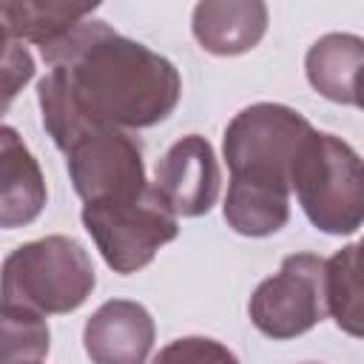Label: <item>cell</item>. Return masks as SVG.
I'll return each instance as SVG.
<instances>
[{"mask_svg": "<svg viewBox=\"0 0 364 364\" xmlns=\"http://www.w3.org/2000/svg\"><path fill=\"white\" fill-rule=\"evenodd\" d=\"M31 364H40V361H31Z\"/></svg>", "mask_w": 364, "mask_h": 364, "instance_id": "obj_20", "label": "cell"}, {"mask_svg": "<svg viewBox=\"0 0 364 364\" xmlns=\"http://www.w3.org/2000/svg\"><path fill=\"white\" fill-rule=\"evenodd\" d=\"M316 128L290 105L256 102L242 108L225 128L222 151L230 171L222 205L228 228L262 239L290 219V173L304 139Z\"/></svg>", "mask_w": 364, "mask_h": 364, "instance_id": "obj_2", "label": "cell"}, {"mask_svg": "<svg viewBox=\"0 0 364 364\" xmlns=\"http://www.w3.org/2000/svg\"><path fill=\"white\" fill-rule=\"evenodd\" d=\"M94 284L91 256L71 236L26 242L3 262V304L31 307L43 316L77 310Z\"/></svg>", "mask_w": 364, "mask_h": 364, "instance_id": "obj_4", "label": "cell"}, {"mask_svg": "<svg viewBox=\"0 0 364 364\" xmlns=\"http://www.w3.org/2000/svg\"><path fill=\"white\" fill-rule=\"evenodd\" d=\"M154 338L156 327L151 313L131 299L100 304L82 327V347L91 364H145Z\"/></svg>", "mask_w": 364, "mask_h": 364, "instance_id": "obj_9", "label": "cell"}, {"mask_svg": "<svg viewBox=\"0 0 364 364\" xmlns=\"http://www.w3.org/2000/svg\"><path fill=\"white\" fill-rule=\"evenodd\" d=\"M97 11V3L65 0H3V37L17 43H34L40 48L57 43L71 28L85 23Z\"/></svg>", "mask_w": 364, "mask_h": 364, "instance_id": "obj_13", "label": "cell"}, {"mask_svg": "<svg viewBox=\"0 0 364 364\" xmlns=\"http://www.w3.org/2000/svg\"><path fill=\"white\" fill-rule=\"evenodd\" d=\"M154 185L176 216H202L219 199V162L210 142L199 134L176 139L156 162Z\"/></svg>", "mask_w": 364, "mask_h": 364, "instance_id": "obj_8", "label": "cell"}, {"mask_svg": "<svg viewBox=\"0 0 364 364\" xmlns=\"http://www.w3.org/2000/svg\"><path fill=\"white\" fill-rule=\"evenodd\" d=\"M191 28L208 54L236 57L264 37L267 6L262 0H205L193 6Z\"/></svg>", "mask_w": 364, "mask_h": 364, "instance_id": "obj_10", "label": "cell"}, {"mask_svg": "<svg viewBox=\"0 0 364 364\" xmlns=\"http://www.w3.org/2000/svg\"><path fill=\"white\" fill-rule=\"evenodd\" d=\"M3 46H6V51H3V94H6L3 108H9L14 94L34 77V60H31L28 48L17 40L3 37Z\"/></svg>", "mask_w": 364, "mask_h": 364, "instance_id": "obj_17", "label": "cell"}, {"mask_svg": "<svg viewBox=\"0 0 364 364\" xmlns=\"http://www.w3.org/2000/svg\"><path fill=\"white\" fill-rule=\"evenodd\" d=\"M40 54L48 71L37 82V102L60 151L94 128H151L182 97V77L168 57L102 20L88 17Z\"/></svg>", "mask_w": 364, "mask_h": 364, "instance_id": "obj_1", "label": "cell"}, {"mask_svg": "<svg viewBox=\"0 0 364 364\" xmlns=\"http://www.w3.org/2000/svg\"><path fill=\"white\" fill-rule=\"evenodd\" d=\"M151 364H239L236 353L208 336H185L165 344Z\"/></svg>", "mask_w": 364, "mask_h": 364, "instance_id": "obj_16", "label": "cell"}, {"mask_svg": "<svg viewBox=\"0 0 364 364\" xmlns=\"http://www.w3.org/2000/svg\"><path fill=\"white\" fill-rule=\"evenodd\" d=\"M307 82L330 102L355 105L364 80V37L333 31L318 37L304 57Z\"/></svg>", "mask_w": 364, "mask_h": 364, "instance_id": "obj_12", "label": "cell"}, {"mask_svg": "<svg viewBox=\"0 0 364 364\" xmlns=\"http://www.w3.org/2000/svg\"><path fill=\"white\" fill-rule=\"evenodd\" d=\"M304 364H318V361H304Z\"/></svg>", "mask_w": 364, "mask_h": 364, "instance_id": "obj_19", "label": "cell"}, {"mask_svg": "<svg viewBox=\"0 0 364 364\" xmlns=\"http://www.w3.org/2000/svg\"><path fill=\"white\" fill-rule=\"evenodd\" d=\"M327 316L347 336L364 338V239L344 245L324 267Z\"/></svg>", "mask_w": 364, "mask_h": 364, "instance_id": "obj_14", "label": "cell"}, {"mask_svg": "<svg viewBox=\"0 0 364 364\" xmlns=\"http://www.w3.org/2000/svg\"><path fill=\"white\" fill-rule=\"evenodd\" d=\"M82 225L114 273H136L156 250L179 236V216L151 182L145 193L125 202L82 205Z\"/></svg>", "mask_w": 364, "mask_h": 364, "instance_id": "obj_5", "label": "cell"}, {"mask_svg": "<svg viewBox=\"0 0 364 364\" xmlns=\"http://www.w3.org/2000/svg\"><path fill=\"white\" fill-rule=\"evenodd\" d=\"M327 259L316 253H293L279 273L267 276L250 296L247 313L259 333L273 341L304 336L327 316L324 296Z\"/></svg>", "mask_w": 364, "mask_h": 364, "instance_id": "obj_7", "label": "cell"}, {"mask_svg": "<svg viewBox=\"0 0 364 364\" xmlns=\"http://www.w3.org/2000/svg\"><path fill=\"white\" fill-rule=\"evenodd\" d=\"M355 108H364V80L358 85V94H355Z\"/></svg>", "mask_w": 364, "mask_h": 364, "instance_id": "obj_18", "label": "cell"}, {"mask_svg": "<svg viewBox=\"0 0 364 364\" xmlns=\"http://www.w3.org/2000/svg\"><path fill=\"white\" fill-rule=\"evenodd\" d=\"M43 171L11 125L0 128V228L31 225L46 208Z\"/></svg>", "mask_w": 364, "mask_h": 364, "instance_id": "obj_11", "label": "cell"}, {"mask_svg": "<svg viewBox=\"0 0 364 364\" xmlns=\"http://www.w3.org/2000/svg\"><path fill=\"white\" fill-rule=\"evenodd\" d=\"M48 324L43 313L20 304H3L0 364H31L48 355Z\"/></svg>", "mask_w": 364, "mask_h": 364, "instance_id": "obj_15", "label": "cell"}, {"mask_svg": "<svg viewBox=\"0 0 364 364\" xmlns=\"http://www.w3.org/2000/svg\"><path fill=\"white\" fill-rule=\"evenodd\" d=\"M68 179L85 205L125 202L148 191L142 145L131 131L94 128L65 151Z\"/></svg>", "mask_w": 364, "mask_h": 364, "instance_id": "obj_6", "label": "cell"}, {"mask_svg": "<svg viewBox=\"0 0 364 364\" xmlns=\"http://www.w3.org/2000/svg\"><path fill=\"white\" fill-rule=\"evenodd\" d=\"M290 188L321 233L350 236L364 225V159L341 136L313 131L293 162Z\"/></svg>", "mask_w": 364, "mask_h": 364, "instance_id": "obj_3", "label": "cell"}]
</instances>
